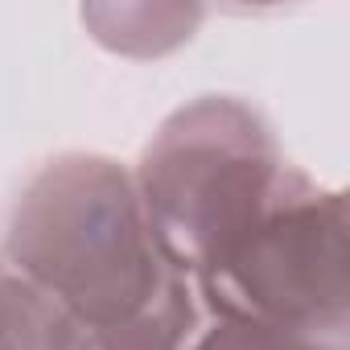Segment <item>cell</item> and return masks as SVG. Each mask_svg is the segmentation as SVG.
Returning <instances> with one entry per match:
<instances>
[{
	"mask_svg": "<svg viewBox=\"0 0 350 350\" xmlns=\"http://www.w3.org/2000/svg\"><path fill=\"white\" fill-rule=\"evenodd\" d=\"M194 350H346L342 342L256 325V321H231V317H206V325L194 338Z\"/></svg>",
	"mask_w": 350,
	"mask_h": 350,
	"instance_id": "cell-7",
	"label": "cell"
},
{
	"mask_svg": "<svg viewBox=\"0 0 350 350\" xmlns=\"http://www.w3.org/2000/svg\"><path fill=\"white\" fill-rule=\"evenodd\" d=\"M206 325V309L186 276L173 272L169 284L144 305L136 317L103 325V329H75L70 350H194L198 329Z\"/></svg>",
	"mask_w": 350,
	"mask_h": 350,
	"instance_id": "cell-4",
	"label": "cell"
},
{
	"mask_svg": "<svg viewBox=\"0 0 350 350\" xmlns=\"http://www.w3.org/2000/svg\"><path fill=\"white\" fill-rule=\"evenodd\" d=\"M206 9L194 5H87L83 25L91 38L120 58H165L194 38Z\"/></svg>",
	"mask_w": 350,
	"mask_h": 350,
	"instance_id": "cell-5",
	"label": "cell"
},
{
	"mask_svg": "<svg viewBox=\"0 0 350 350\" xmlns=\"http://www.w3.org/2000/svg\"><path fill=\"white\" fill-rule=\"evenodd\" d=\"M288 165L268 116L239 95H198L169 111L132 165L165 264L202 276L264 215Z\"/></svg>",
	"mask_w": 350,
	"mask_h": 350,
	"instance_id": "cell-2",
	"label": "cell"
},
{
	"mask_svg": "<svg viewBox=\"0 0 350 350\" xmlns=\"http://www.w3.org/2000/svg\"><path fill=\"white\" fill-rule=\"evenodd\" d=\"M75 325L0 252V350H70Z\"/></svg>",
	"mask_w": 350,
	"mask_h": 350,
	"instance_id": "cell-6",
	"label": "cell"
},
{
	"mask_svg": "<svg viewBox=\"0 0 350 350\" xmlns=\"http://www.w3.org/2000/svg\"><path fill=\"white\" fill-rule=\"evenodd\" d=\"M0 252L75 329L136 317L173 276L148 231L132 165L83 148L33 169Z\"/></svg>",
	"mask_w": 350,
	"mask_h": 350,
	"instance_id": "cell-1",
	"label": "cell"
},
{
	"mask_svg": "<svg viewBox=\"0 0 350 350\" xmlns=\"http://www.w3.org/2000/svg\"><path fill=\"white\" fill-rule=\"evenodd\" d=\"M346 194L288 165L264 215L202 272L194 293L206 317L276 325L325 342L350 334Z\"/></svg>",
	"mask_w": 350,
	"mask_h": 350,
	"instance_id": "cell-3",
	"label": "cell"
}]
</instances>
